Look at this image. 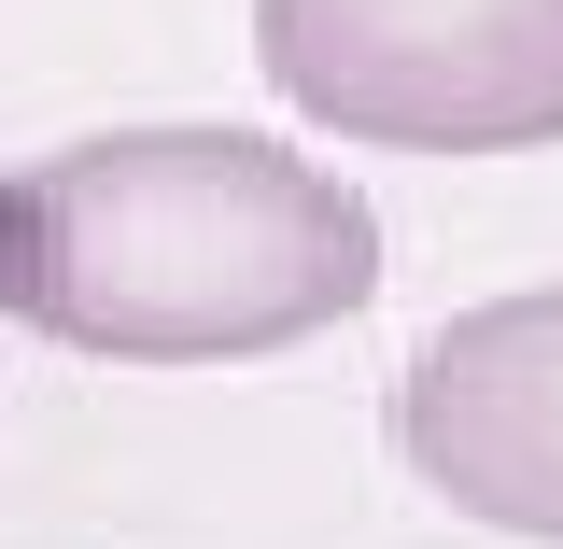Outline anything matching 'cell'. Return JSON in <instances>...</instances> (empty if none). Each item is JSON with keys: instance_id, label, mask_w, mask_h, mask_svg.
Returning a JSON list of instances; mask_svg holds the SVG:
<instances>
[{"instance_id": "3957f363", "label": "cell", "mask_w": 563, "mask_h": 549, "mask_svg": "<svg viewBox=\"0 0 563 549\" xmlns=\"http://www.w3.org/2000/svg\"><path fill=\"white\" fill-rule=\"evenodd\" d=\"M395 465L451 521L563 549V282L451 310L395 366Z\"/></svg>"}, {"instance_id": "7a4b0ae2", "label": "cell", "mask_w": 563, "mask_h": 549, "mask_svg": "<svg viewBox=\"0 0 563 549\" xmlns=\"http://www.w3.org/2000/svg\"><path fill=\"white\" fill-rule=\"evenodd\" d=\"M254 70L352 155L563 141V0H254Z\"/></svg>"}, {"instance_id": "6da1fadb", "label": "cell", "mask_w": 563, "mask_h": 549, "mask_svg": "<svg viewBox=\"0 0 563 549\" xmlns=\"http://www.w3.org/2000/svg\"><path fill=\"white\" fill-rule=\"evenodd\" d=\"M380 296V211L254 128H99L0 169V325L99 366H254Z\"/></svg>"}]
</instances>
